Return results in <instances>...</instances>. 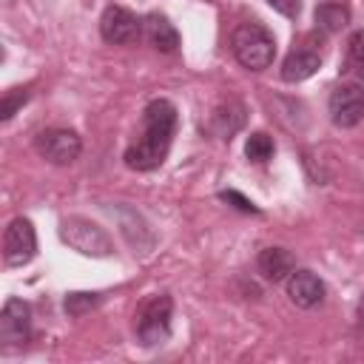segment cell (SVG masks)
Returning <instances> with one entry per match:
<instances>
[{"label": "cell", "instance_id": "obj_1", "mask_svg": "<svg viewBox=\"0 0 364 364\" xmlns=\"http://www.w3.org/2000/svg\"><path fill=\"white\" fill-rule=\"evenodd\" d=\"M179 125V111L168 97H154L145 108H142V131L139 136L125 148L122 159L131 171L148 173L154 168H159L171 151L173 134Z\"/></svg>", "mask_w": 364, "mask_h": 364}, {"label": "cell", "instance_id": "obj_2", "mask_svg": "<svg viewBox=\"0 0 364 364\" xmlns=\"http://www.w3.org/2000/svg\"><path fill=\"white\" fill-rule=\"evenodd\" d=\"M230 48H233V57L239 60V65H245L247 71H264L276 60V37L267 26H262L256 20L233 28Z\"/></svg>", "mask_w": 364, "mask_h": 364}, {"label": "cell", "instance_id": "obj_3", "mask_svg": "<svg viewBox=\"0 0 364 364\" xmlns=\"http://www.w3.org/2000/svg\"><path fill=\"white\" fill-rule=\"evenodd\" d=\"M171 318H173V299L168 293H156L145 299L134 318V333L142 347H156L168 341L171 336Z\"/></svg>", "mask_w": 364, "mask_h": 364}, {"label": "cell", "instance_id": "obj_4", "mask_svg": "<svg viewBox=\"0 0 364 364\" xmlns=\"http://www.w3.org/2000/svg\"><path fill=\"white\" fill-rule=\"evenodd\" d=\"M60 239L82 256L105 259L114 253V242H111L108 230L100 228L97 222L85 219V216H63L60 219Z\"/></svg>", "mask_w": 364, "mask_h": 364}, {"label": "cell", "instance_id": "obj_5", "mask_svg": "<svg viewBox=\"0 0 364 364\" xmlns=\"http://www.w3.org/2000/svg\"><path fill=\"white\" fill-rule=\"evenodd\" d=\"M34 151L51 165H71L82 151V139L74 128H46L34 136Z\"/></svg>", "mask_w": 364, "mask_h": 364}, {"label": "cell", "instance_id": "obj_6", "mask_svg": "<svg viewBox=\"0 0 364 364\" xmlns=\"http://www.w3.org/2000/svg\"><path fill=\"white\" fill-rule=\"evenodd\" d=\"M37 253V233H34V225L31 219L26 216H17L6 225V233H3V262L6 267H23L34 259Z\"/></svg>", "mask_w": 364, "mask_h": 364}, {"label": "cell", "instance_id": "obj_7", "mask_svg": "<svg viewBox=\"0 0 364 364\" xmlns=\"http://www.w3.org/2000/svg\"><path fill=\"white\" fill-rule=\"evenodd\" d=\"M327 111L336 128H355L364 119V88L358 82H338L327 97Z\"/></svg>", "mask_w": 364, "mask_h": 364}, {"label": "cell", "instance_id": "obj_8", "mask_svg": "<svg viewBox=\"0 0 364 364\" xmlns=\"http://www.w3.org/2000/svg\"><path fill=\"white\" fill-rule=\"evenodd\" d=\"M28 338H31V307L28 301L9 296L0 310V341L6 350H11V347H26Z\"/></svg>", "mask_w": 364, "mask_h": 364}, {"label": "cell", "instance_id": "obj_9", "mask_svg": "<svg viewBox=\"0 0 364 364\" xmlns=\"http://www.w3.org/2000/svg\"><path fill=\"white\" fill-rule=\"evenodd\" d=\"M100 34L111 46H128V43L139 40L142 20L125 6H105L102 17H100Z\"/></svg>", "mask_w": 364, "mask_h": 364}, {"label": "cell", "instance_id": "obj_10", "mask_svg": "<svg viewBox=\"0 0 364 364\" xmlns=\"http://www.w3.org/2000/svg\"><path fill=\"white\" fill-rule=\"evenodd\" d=\"M284 290H287V299H290L296 307H301V310L318 307V304L324 301V293H327L324 282H321L313 270H307V267H296V270L284 279Z\"/></svg>", "mask_w": 364, "mask_h": 364}, {"label": "cell", "instance_id": "obj_11", "mask_svg": "<svg viewBox=\"0 0 364 364\" xmlns=\"http://www.w3.org/2000/svg\"><path fill=\"white\" fill-rule=\"evenodd\" d=\"M256 270L264 282H284L293 270H296V256L287 250V247H279V245H270V247H262L259 256H256Z\"/></svg>", "mask_w": 364, "mask_h": 364}, {"label": "cell", "instance_id": "obj_12", "mask_svg": "<svg viewBox=\"0 0 364 364\" xmlns=\"http://www.w3.org/2000/svg\"><path fill=\"white\" fill-rule=\"evenodd\" d=\"M321 68V51H316V48H310V46H299V48H293L287 57H284V63H282V80L284 82H304L307 77H313L316 71Z\"/></svg>", "mask_w": 364, "mask_h": 364}, {"label": "cell", "instance_id": "obj_13", "mask_svg": "<svg viewBox=\"0 0 364 364\" xmlns=\"http://www.w3.org/2000/svg\"><path fill=\"white\" fill-rule=\"evenodd\" d=\"M142 31H145L148 43L154 48H159V51H176L179 43H182L176 26L165 14H159V11H151V14L142 17Z\"/></svg>", "mask_w": 364, "mask_h": 364}, {"label": "cell", "instance_id": "obj_14", "mask_svg": "<svg viewBox=\"0 0 364 364\" xmlns=\"http://www.w3.org/2000/svg\"><path fill=\"white\" fill-rule=\"evenodd\" d=\"M242 125H245V105L236 102V100H228V102L216 105L213 114H210V131L219 139H230Z\"/></svg>", "mask_w": 364, "mask_h": 364}, {"label": "cell", "instance_id": "obj_15", "mask_svg": "<svg viewBox=\"0 0 364 364\" xmlns=\"http://www.w3.org/2000/svg\"><path fill=\"white\" fill-rule=\"evenodd\" d=\"M313 20H316V28H321L324 34H336L341 28H347L350 23V9L338 0H324L316 6L313 11Z\"/></svg>", "mask_w": 364, "mask_h": 364}, {"label": "cell", "instance_id": "obj_16", "mask_svg": "<svg viewBox=\"0 0 364 364\" xmlns=\"http://www.w3.org/2000/svg\"><path fill=\"white\" fill-rule=\"evenodd\" d=\"M273 151H276V142H273V136L270 134H264V131H253L250 136H247V142H245V156L250 159V162H267L270 156H273Z\"/></svg>", "mask_w": 364, "mask_h": 364}, {"label": "cell", "instance_id": "obj_17", "mask_svg": "<svg viewBox=\"0 0 364 364\" xmlns=\"http://www.w3.org/2000/svg\"><path fill=\"white\" fill-rule=\"evenodd\" d=\"M347 68L364 80V28H355L347 37Z\"/></svg>", "mask_w": 364, "mask_h": 364}, {"label": "cell", "instance_id": "obj_18", "mask_svg": "<svg viewBox=\"0 0 364 364\" xmlns=\"http://www.w3.org/2000/svg\"><path fill=\"white\" fill-rule=\"evenodd\" d=\"M100 301H102V296H100V293H68V296H65V301H63V307H65V313H68V316L80 318V316H85L88 310H94Z\"/></svg>", "mask_w": 364, "mask_h": 364}, {"label": "cell", "instance_id": "obj_19", "mask_svg": "<svg viewBox=\"0 0 364 364\" xmlns=\"http://www.w3.org/2000/svg\"><path fill=\"white\" fill-rule=\"evenodd\" d=\"M28 100V88H9L6 94H3V105H0V119L3 122H9L14 114H17V108L23 105Z\"/></svg>", "mask_w": 364, "mask_h": 364}, {"label": "cell", "instance_id": "obj_20", "mask_svg": "<svg viewBox=\"0 0 364 364\" xmlns=\"http://www.w3.org/2000/svg\"><path fill=\"white\" fill-rule=\"evenodd\" d=\"M219 199L222 202H228V205H233L236 210H242V213H262L247 196H242L239 191H233V188H228V191H219Z\"/></svg>", "mask_w": 364, "mask_h": 364}, {"label": "cell", "instance_id": "obj_21", "mask_svg": "<svg viewBox=\"0 0 364 364\" xmlns=\"http://www.w3.org/2000/svg\"><path fill=\"white\" fill-rule=\"evenodd\" d=\"M267 6L284 17H299V11H301V0H267Z\"/></svg>", "mask_w": 364, "mask_h": 364}, {"label": "cell", "instance_id": "obj_22", "mask_svg": "<svg viewBox=\"0 0 364 364\" xmlns=\"http://www.w3.org/2000/svg\"><path fill=\"white\" fill-rule=\"evenodd\" d=\"M358 318H361V321H364V299H361V301H358Z\"/></svg>", "mask_w": 364, "mask_h": 364}]
</instances>
